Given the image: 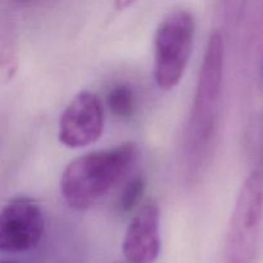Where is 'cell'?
<instances>
[{"label": "cell", "instance_id": "1", "mask_svg": "<svg viewBox=\"0 0 263 263\" xmlns=\"http://www.w3.org/2000/svg\"><path fill=\"white\" fill-rule=\"evenodd\" d=\"M138 158L134 143L91 152L69 162L61 177V192L74 211H86L103 199Z\"/></svg>", "mask_w": 263, "mask_h": 263}, {"label": "cell", "instance_id": "2", "mask_svg": "<svg viewBox=\"0 0 263 263\" xmlns=\"http://www.w3.org/2000/svg\"><path fill=\"white\" fill-rule=\"evenodd\" d=\"M195 18L186 9L168 13L154 37V80L159 89L172 90L181 81L193 51Z\"/></svg>", "mask_w": 263, "mask_h": 263}, {"label": "cell", "instance_id": "3", "mask_svg": "<svg viewBox=\"0 0 263 263\" xmlns=\"http://www.w3.org/2000/svg\"><path fill=\"white\" fill-rule=\"evenodd\" d=\"M222 73L223 39L220 31L216 30L211 33L208 40L190 117V145L194 151L202 152L212 136L222 85Z\"/></svg>", "mask_w": 263, "mask_h": 263}, {"label": "cell", "instance_id": "4", "mask_svg": "<svg viewBox=\"0 0 263 263\" xmlns=\"http://www.w3.org/2000/svg\"><path fill=\"white\" fill-rule=\"evenodd\" d=\"M263 212V177H247L235 203L226 241V263H249L253 256Z\"/></svg>", "mask_w": 263, "mask_h": 263}, {"label": "cell", "instance_id": "5", "mask_svg": "<svg viewBox=\"0 0 263 263\" xmlns=\"http://www.w3.org/2000/svg\"><path fill=\"white\" fill-rule=\"evenodd\" d=\"M44 231V213L33 200L18 198L0 210V252L30 251L40 243Z\"/></svg>", "mask_w": 263, "mask_h": 263}, {"label": "cell", "instance_id": "6", "mask_svg": "<svg viewBox=\"0 0 263 263\" xmlns=\"http://www.w3.org/2000/svg\"><path fill=\"white\" fill-rule=\"evenodd\" d=\"M103 128L104 109L99 97L91 91H81L62 113L58 139L68 148H84L100 138Z\"/></svg>", "mask_w": 263, "mask_h": 263}, {"label": "cell", "instance_id": "7", "mask_svg": "<svg viewBox=\"0 0 263 263\" xmlns=\"http://www.w3.org/2000/svg\"><path fill=\"white\" fill-rule=\"evenodd\" d=\"M122 251L130 263H153L158 258L161 234L159 208L156 203H145L135 213L126 230Z\"/></svg>", "mask_w": 263, "mask_h": 263}, {"label": "cell", "instance_id": "8", "mask_svg": "<svg viewBox=\"0 0 263 263\" xmlns=\"http://www.w3.org/2000/svg\"><path fill=\"white\" fill-rule=\"evenodd\" d=\"M110 112L118 118H130L135 113L136 99L133 89L126 84L113 87L107 98Z\"/></svg>", "mask_w": 263, "mask_h": 263}, {"label": "cell", "instance_id": "9", "mask_svg": "<svg viewBox=\"0 0 263 263\" xmlns=\"http://www.w3.org/2000/svg\"><path fill=\"white\" fill-rule=\"evenodd\" d=\"M144 192H145V180H144V177H134L126 185L122 194H121L120 202H118L120 210L122 212H130V211H133L140 203Z\"/></svg>", "mask_w": 263, "mask_h": 263}, {"label": "cell", "instance_id": "10", "mask_svg": "<svg viewBox=\"0 0 263 263\" xmlns=\"http://www.w3.org/2000/svg\"><path fill=\"white\" fill-rule=\"evenodd\" d=\"M17 71V59L7 48L0 46V85L7 84Z\"/></svg>", "mask_w": 263, "mask_h": 263}, {"label": "cell", "instance_id": "11", "mask_svg": "<svg viewBox=\"0 0 263 263\" xmlns=\"http://www.w3.org/2000/svg\"><path fill=\"white\" fill-rule=\"evenodd\" d=\"M135 0H116V5L118 9H125V8L130 7Z\"/></svg>", "mask_w": 263, "mask_h": 263}, {"label": "cell", "instance_id": "12", "mask_svg": "<svg viewBox=\"0 0 263 263\" xmlns=\"http://www.w3.org/2000/svg\"><path fill=\"white\" fill-rule=\"evenodd\" d=\"M0 263H17V262H7V261H0Z\"/></svg>", "mask_w": 263, "mask_h": 263}]
</instances>
